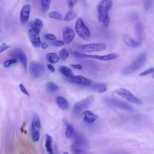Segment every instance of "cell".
<instances>
[{
    "instance_id": "cell-12",
    "label": "cell",
    "mask_w": 154,
    "mask_h": 154,
    "mask_svg": "<svg viewBox=\"0 0 154 154\" xmlns=\"http://www.w3.org/2000/svg\"><path fill=\"white\" fill-rule=\"evenodd\" d=\"M67 81L73 84L85 86H89L91 85L92 81L81 75H73L70 77H66Z\"/></svg>"
},
{
    "instance_id": "cell-21",
    "label": "cell",
    "mask_w": 154,
    "mask_h": 154,
    "mask_svg": "<svg viewBox=\"0 0 154 154\" xmlns=\"http://www.w3.org/2000/svg\"><path fill=\"white\" fill-rule=\"evenodd\" d=\"M91 88L94 91L98 93H103L107 90V85L103 83L94 84L91 87Z\"/></svg>"
},
{
    "instance_id": "cell-3",
    "label": "cell",
    "mask_w": 154,
    "mask_h": 154,
    "mask_svg": "<svg viewBox=\"0 0 154 154\" xmlns=\"http://www.w3.org/2000/svg\"><path fill=\"white\" fill-rule=\"evenodd\" d=\"M147 57V53L146 51L142 53L131 63L123 69L122 74L126 75L139 70L144 64Z\"/></svg>"
},
{
    "instance_id": "cell-41",
    "label": "cell",
    "mask_w": 154,
    "mask_h": 154,
    "mask_svg": "<svg viewBox=\"0 0 154 154\" xmlns=\"http://www.w3.org/2000/svg\"><path fill=\"white\" fill-rule=\"evenodd\" d=\"M47 67L49 70L52 72H54L55 71V69L54 67L51 64H48Z\"/></svg>"
},
{
    "instance_id": "cell-24",
    "label": "cell",
    "mask_w": 154,
    "mask_h": 154,
    "mask_svg": "<svg viewBox=\"0 0 154 154\" xmlns=\"http://www.w3.org/2000/svg\"><path fill=\"white\" fill-rule=\"evenodd\" d=\"M30 25L31 28L35 29L40 32L43 26V23L40 19L36 18L34 21L30 22Z\"/></svg>"
},
{
    "instance_id": "cell-4",
    "label": "cell",
    "mask_w": 154,
    "mask_h": 154,
    "mask_svg": "<svg viewBox=\"0 0 154 154\" xmlns=\"http://www.w3.org/2000/svg\"><path fill=\"white\" fill-rule=\"evenodd\" d=\"M105 104L116 107L129 112L134 111L133 108L127 103L119 99L111 97H106L103 100Z\"/></svg>"
},
{
    "instance_id": "cell-19",
    "label": "cell",
    "mask_w": 154,
    "mask_h": 154,
    "mask_svg": "<svg viewBox=\"0 0 154 154\" xmlns=\"http://www.w3.org/2000/svg\"><path fill=\"white\" fill-rule=\"evenodd\" d=\"M134 30L138 39V42L140 43L143 40L144 36L143 26L140 23H137L134 26Z\"/></svg>"
},
{
    "instance_id": "cell-28",
    "label": "cell",
    "mask_w": 154,
    "mask_h": 154,
    "mask_svg": "<svg viewBox=\"0 0 154 154\" xmlns=\"http://www.w3.org/2000/svg\"><path fill=\"white\" fill-rule=\"evenodd\" d=\"M51 0H41V9L43 13H45L48 10Z\"/></svg>"
},
{
    "instance_id": "cell-35",
    "label": "cell",
    "mask_w": 154,
    "mask_h": 154,
    "mask_svg": "<svg viewBox=\"0 0 154 154\" xmlns=\"http://www.w3.org/2000/svg\"><path fill=\"white\" fill-rule=\"evenodd\" d=\"M152 3V0H145L144 3V8L146 10H148L151 7Z\"/></svg>"
},
{
    "instance_id": "cell-32",
    "label": "cell",
    "mask_w": 154,
    "mask_h": 154,
    "mask_svg": "<svg viewBox=\"0 0 154 154\" xmlns=\"http://www.w3.org/2000/svg\"><path fill=\"white\" fill-rule=\"evenodd\" d=\"M65 42L62 41L56 40H54L50 42V44L55 47H60L64 45L65 44Z\"/></svg>"
},
{
    "instance_id": "cell-43",
    "label": "cell",
    "mask_w": 154,
    "mask_h": 154,
    "mask_svg": "<svg viewBox=\"0 0 154 154\" xmlns=\"http://www.w3.org/2000/svg\"><path fill=\"white\" fill-rule=\"evenodd\" d=\"M26 125V123L24 122L23 123V124L22 125V127L21 128V132H23V127L24 126V125Z\"/></svg>"
},
{
    "instance_id": "cell-7",
    "label": "cell",
    "mask_w": 154,
    "mask_h": 154,
    "mask_svg": "<svg viewBox=\"0 0 154 154\" xmlns=\"http://www.w3.org/2000/svg\"><path fill=\"white\" fill-rule=\"evenodd\" d=\"M106 48V45L104 43L80 44L77 46V49L79 51L88 53L101 51Z\"/></svg>"
},
{
    "instance_id": "cell-29",
    "label": "cell",
    "mask_w": 154,
    "mask_h": 154,
    "mask_svg": "<svg viewBox=\"0 0 154 154\" xmlns=\"http://www.w3.org/2000/svg\"><path fill=\"white\" fill-rule=\"evenodd\" d=\"M76 16V13L72 10H70L67 13L64 20L66 21H69L73 20Z\"/></svg>"
},
{
    "instance_id": "cell-11",
    "label": "cell",
    "mask_w": 154,
    "mask_h": 154,
    "mask_svg": "<svg viewBox=\"0 0 154 154\" xmlns=\"http://www.w3.org/2000/svg\"><path fill=\"white\" fill-rule=\"evenodd\" d=\"M9 55L19 60L23 65L25 71H27V57L25 52L22 49L19 48H14L10 51Z\"/></svg>"
},
{
    "instance_id": "cell-18",
    "label": "cell",
    "mask_w": 154,
    "mask_h": 154,
    "mask_svg": "<svg viewBox=\"0 0 154 154\" xmlns=\"http://www.w3.org/2000/svg\"><path fill=\"white\" fill-rule=\"evenodd\" d=\"M56 101L58 106L62 109L66 110L68 108L69 103L64 97L61 96H57L56 98Z\"/></svg>"
},
{
    "instance_id": "cell-10",
    "label": "cell",
    "mask_w": 154,
    "mask_h": 154,
    "mask_svg": "<svg viewBox=\"0 0 154 154\" xmlns=\"http://www.w3.org/2000/svg\"><path fill=\"white\" fill-rule=\"evenodd\" d=\"M75 29L77 34L81 38L85 40L90 38V31L81 18H79L76 22Z\"/></svg>"
},
{
    "instance_id": "cell-44",
    "label": "cell",
    "mask_w": 154,
    "mask_h": 154,
    "mask_svg": "<svg viewBox=\"0 0 154 154\" xmlns=\"http://www.w3.org/2000/svg\"><path fill=\"white\" fill-rule=\"evenodd\" d=\"M152 76L154 79V73H153L152 74Z\"/></svg>"
},
{
    "instance_id": "cell-30",
    "label": "cell",
    "mask_w": 154,
    "mask_h": 154,
    "mask_svg": "<svg viewBox=\"0 0 154 154\" xmlns=\"http://www.w3.org/2000/svg\"><path fill=\"white\" fill-rule=\"evenodd\" d=\"M48 17L52 19L57 20H61L63 18L62 14L59 12L56 11H52L48 14Z\"/></svg>"
},
{
    "instance_id": "cell-39",
    "label": "cell",
    "mask_w": 154,
    "mask_h": 154,
    "mask_svg": "<svg viewBox=\"0 0 154 154\" xmlns=\"http://www.w3.org/2000/svg\"><path fill=\"white\" fill-rule=\"evenodd\" d=\"M10 47V45H7L5 43H3L0 46V53L8 48Z\"/></svg>"
},
{
    "instance_id": "cell-1",
    "label": "cell",
    "mask_w": 154,
    "mask_h": 154,
    "mask_svg": "<svg viewBox=\"0 0 154 154\" xmlns=\"http://www.w3.org/2000/svg\"><path fill=\"white\" fill-rule=\"evenodd\" d=\"M73 135L75 136V139L70 147L72 152L74 154L86 153L90 147L89 141L79 135L74 133Z\"/></svg>"
},
{
    "instance_id": "cell-40",
    "label": "cell",
    "mask_w": 154,
    "mask_h": 154,
    "mask_svg": "<svg viewBox=\"0 0 154 154\" xmlns=\"http://www.w3.org/2000/svg\"><path fill=\"white\" fill-rule=\"evenodd\" d=\"M70 66L73 68L81 70L82 69L83 67L80 64H71Z\"/></svg>"
},
{
    "instance_id": "cell-38",
    "label": "cell",
    "mask_w": 154,
    "mask_h": 154,
    "mask_svg": "<svg viewBox=\"0 0 154 154\" xmlns=\"http://www.w3.org/2000/svg\"><path fill=\"white\" fill-rule=\"evenodd\" d=\"M19 87L21 91L24 94L27 95L29 96L30 95L26 88H25L23 85L22 83H20L19 85Z\"/></svg>"
},
{
    "instance_id": "cell-9",
    "label": "cell",
    "mask_w": 154,
    "mask_h": 154,
    "mask_svg": "<svg viewBox=\"0 0 154 154\" xmlns=\"http://www.w3.org/2000/svg\"><path fill=\"white\" fill-rule=\"evenodd\" d=\"M94 101V96L90 95L82 100L76 103L73 108V113L76 114L81 112L88 108L93 103Z\"/></svg>"
},
{
    "instance_id": "cell-5",
    "label": "cell",
    "mask_w": 154,
    "mask_h": 154,
    "mask_svg": "<svg viewBox=\"0 0 154 154\" xmlns=\"http://www.w3.org/2000/svg\"><path fill=\"white\" fill-rule=\"evenodd\" d=\"M70 53L73 56L80 58H91L101 60H107L113 59L117 57L118 55L112 53L107 55L99 56L96 55H89L75 51H71Z\"/></svg>"
},
{
    "instance_id": "cell-15",
    "label": "cell",
    "mask_w": 154,
    "mask_h": 154,
    "mask_svg": "<svg viewBox=\"0 0 154 154\" xmlns=\"http://www.w3.org/2000/svg\"><path fill=\"white\" fill-rule=\"evenodd\" d=\"M30 69L32 76L35 78H38L42 69L40 64L37 61H32L30 64Z\"/></svg>"
},
{
    "instance_id": "cell-37",
    "label": "cell",
    "mask_w": 154,
    "mask_h": 154,
    "mask_svg": "<svg viewBox=\"0 0 154 154\" xmlns=\"http://www.w3.org/2000/svg\"><path fill=\"white\" fill-rule=\"evenodd\" d=\"M45 38L51 40H54L56 38V37L54 35L50 34L48 33L45 34L44 35Z\"/></svg>"
},
{
    "instance_id": "cell-14",
    "label": "cell",
    "mask_w": 154,
    "mask_h": 154,
    "mask_svg": "<svg viewBox=\"0 0 154 154\" xmlns=\"http://www.w3.org/2000/svg\"><path fill=\"white\" fill-rule=\"evenodd\" d=\"M30 6L29 5H26L22 8L20 14V21L22 24H24L28 20L30 14Z\"/></svg>"
},
{
    "instance_id": "cell-34",
    "label": "cell",
    "mask_w": 154,
    "mask_h": 154,
    "mask_svg": "<svg viewBox=\"0 0 154 154\" xmlns=\"http://www.w3.org/2000/svg\"><path fill=\"white\" fill-rule=\"evenodd\" d=\"M154 72V68H150L144 71V72L141 73L139 75L140 76H145L149 75L150 73H152Z\"/></svg>"
},
{
    "instance_id": "cell-2",
    "label": "cell",
    "mask_w": 154,
    "mask_h": 154,
    "mask_svg": "<svg viewBox=\"0 0 154 154\" xmlns=\"http://www.w3.org/2000/svg\"><path fill=\"white\" fill-rule=\"evenodd\" d=\"M112 4L111 0H103L98 6V20L100 22H103L105 27H107L109 23V18L108 13L112 8Z\"/></svg>"
},
{
    "instance_id": "cell-22",
    "label": "cell",
    "mask_w": 154,
    "mask_h": 154,
    "mask_svg": "<svg viewBox=\"0 0 154 154\" xmlns=\"http://www.w3.org/2000/svg\"><path fill=\"white\" fill-rule=\"evenodd\" d=\"M52 144V137L49 135L46 134L45 146L46 151L50 154L53 153Z\"/></svg>"
},
{
    "instance_id": "cell-8",
    "label": "cell",
    "mask_w": 154,
    "mask_h": 154,
    "mask_svg": "<svg viewBox=\"0 0 154 154\" xmlns=\"http://www.w3.org/2000/svg\"><path fill=\"white\" fill-rule=\"evenodd\" d=\"M113 94H116L127 100L134 104L140 105L142 102L141 100L134 95L130 91L125 89L120 88L114 90Z\"/></svg>"
},
{
    "instance_id": "cell-31",
    "label": "cell",
    "mask_w": 154,
    "mask_h": 154,
    "mask_svg": "<svg viewBox=\"0 0 154 154\" xmlns=\"http://www.w3.org/2000/svg\"><path fill=\"white\" fill-rule=\"evenodd\" d=\"M68 52L66 49L63 48L60 51L59 57L61 60H65L68 58Z\"/></svg>"
},
{
    "instance_id": "cell-17",
    "label": "cell",
    "mask_w": 154,
    "mask_h": 154,
    "mask_svg": "<svg viewBox=\"0 0 154 154\" xmlns=\"http://www.w3.org/2000/svg\"><path fill=\"white\" fill-rule=\"evenodd\" d=\"M84 117V121L87 123L91 124L93 123L98 118V116L91 111L86 110L83 112Z\"/></svg>"
},
{
    "instance_id": "cell-45",
    "label": "cell",
    "mask_w": 154,
    "mask_h": 154,
    "mask_svg": "<svg viewBox=\"0 0 154 154\" xmlns=\"http://www.w3.org/2000/svg\"><path fill=\"white\" fill-rule=\"evenodd\" d=\"M66 154H68V153H66V152H64V154H66Z\"/></svg>"
},
{
    "instance_id": "cell-13",
    "label": "cell",
    "mask_w": 154,
    "mask_h": 154,
    "mask_svg": "<svg viewBox=\"0 0 154 154\" xmlns=\"http://www.w3.org/2000/svg\"><path fill=\"white\" fill-rule=\"evenodd\" d=\"M39 33V32L32 28L28 31L29 38L32 45L35 47H39L41 45Z\"/></svg>"
},
{
    "instance_id": "cell-42",
    "label": "cell",
    "mask_w": 154,
    "mask_h": 154,
    "mask_svg": "<svg viewBox=\"0 0 154 154\" xmlns=\"http://www.w3.org/2000/svg\"><path fill=\"white\" fill-rule=\"evenodd\" d=\"M48 46V45L45 42H43L42 43V48L43 49H45Z\"/></svg>"
},
{
    "instance_id": "cell-27",
    "label": "cell",
    "mask_w": 154,
    "mask_h": 154,
    "mask_svg": "<svg viewBox=\"0 0 154 154\" xmlns=\"http://www.w3.org/2000/svg\"><path fill=\"white\" fill-rule=\"evenodd\" d=\"M46 88L48 92L51 93L56 92L59 89V86L52 82L48 83L46 85Z\"/></svg>"
},
{
    "instance_id": "cell-46",
    "label": "cell",
    "mask_w": 154,
    "mask_h": 154,
    "mask_svg": "<svg viewBox=\"0 0 154 154\" xmlns=\"http://www.w3.org/2000/svg\"></svg>"
},
{
    "instance_id": "cell-20",
    "label": "cell",
    "mask_w": 154,
    "mask_h": 154,
    "mask_svg": "<svg viewBox=\"0 0 154 154\" xmlns=\"http://www.w3.org/2000/svg\"><path fill=\"white\" fill-rule=\"evenodd\" d=\"M123 40L125 43L129 47L136 48L139 47L140 43L133 40L129 35H125L123 37Z\"/></svg>"
},
{
    "instance_id": "cell-33",
    "label": "cell",
    "mask_w": 154,
    "mask_h": 154,
    "mask_svg": "<svg viewBox=\"0 0 154 154\" xmlns=\"http://www.w3.org/2000/svg\"><path fill=\"white\" fill-rule=\"evenodd\" d=\"M17 62V60L15 59H11L7 60L4 62V66L5 68H7L11 64L16 63Z\"/></svg>"
},
{
    "instance_id": "cell-26",
    "label": "cell",
    "mask_w": 154,
    "mask_h": 154,
    "mask_svg": "<svg viewBox=\"0 0 154 154\" xmlns=\"http://www.w3.org/2000/svg\"><path fill=\"white\" fill-rule=\"evenodd\" d=\"M46 57L48 61L52 63H56L59 60V56L55 53H49L47 54Z\"/></svg>"
},
{
    "instance_id": "cell-36",
    "label": "cell",
    "mask_w": 154,
    "mask_h": 154,
    "mask_svg": "<svg viewBox=\"0 0 154 154\" xmlns=\"http://www.w3.org/2000/svg\"><path fill=\"white\" fill-rule=\"evenodd\" d=\"M69 7L72 8L77 2L78 0H67Z\"/></svg>"
},
{
    "instance_id": "cell-25",
    "label": "cell",
    "mask_w": 154,
    "mask_h": 154,
    "mask_svg": "<svg viewBox=\"0 0 154 154\" xmlns=\"http://www.w3.org/2000/svg\"><path fill=\"white\" fill-rule=\"evenodd\" d=\"M60 72L66 77H70L74 75L72 70L66 66H61L59 68Z\"/></svg>"
},
{
    "instance_id": "cell-6",
    "label": "cell",
    "mask_w": 154,
    "mask_h": 154,
    "mask_svg": "<svg viewBox=\"0 0 154 154\" xmlns=\"http://www.w3.org/2000/svg\"><path fill=\"white\" fill-rule=\"evenodd\" d=\"M41 128L40 119L39 115L35 113L32 116L31 125V134L34 142L38 141L40 138V132Z\"/></svg>"
},
{
    "instance_id": "cell-16",
    "label": "cell",
    "mask_w": 154,
    "mask_h": 154,
    "mask_svg": "<svg viewBox=\"0 0 154 154\" xmlns=\"http://www.w3.org/2000/svg\"><path fill=\"white\" fill-rule=\"evenodd\" d=\"M63 35L64 42L66 44H69L74 39L75 33L71 28L66 27L63 30Z\"/></svg>"
},
{
    "instance_id": "cell-23",
    "label": "cell",
    "mask_w": 154,
    "mask_h": 154,
    "mask_svg": "<svg viewBox=\"0 0 154 154\" xmlns=\"http://www.w3.org/2000/svg\"><path fill=\"white\" fill-rule=\"evenodd\" d=\"M63 122L66 127L65 133L66 136L67 138H70L73 135L74 132V128L73 126L66 120H63Z\"/></svg>"
}]
</instances>
